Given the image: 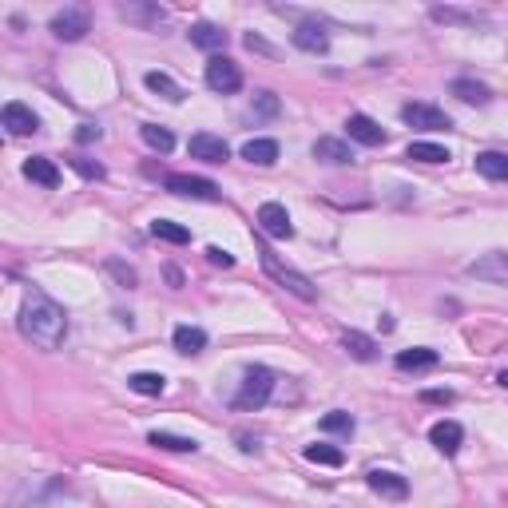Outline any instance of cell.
<instances>
[{
    "mask_svg": "<svg viewBox=\"0 0 508 508\" xmlns=\"http://www.w3.org/2000/svg\"><path fill=\"white\" fill-rule=\"evenodd\" d=\"M72 168H76L80 175H84V179H104V168H99V163H91V159H72Z\"/></svg>",
    "mask_w": 508,
    "mask_h": 508,
    "instance_id": "35",
    "label": "cell"
},
{
    "mask_svg": "<svg viewBox=\"0 0 508 508\" xmlns=\"http://www.w3.org/2000/svg\"><path fill=\"white\" fill-rule=\"evenodd\" d=\"M91 29V13L88 8H64V13H56L52 16V32L60 36V40H80Z\"/></svg>",
    "mask_w": 508,
    "mask_h": 508,
    "instance_id": "7",
    "label": "cell"
},
{
    "mask_svg": "<svg viewBox=\"0 0 508 508\" xmlns=\"http://www.w3.org/2000/svg\"><path fill=\"white\" fill-rule=\"evenodd\" d=\"M469 274L480 282H496V286H508V251H493L477 263H469Z\"/></svg>",
    "mask_w": 508,
    "mask_h": 508,
    "instance_id": "9",
    "label": "cell"
},
{
    "mask_svg": "<svg viewBox=\"0 0 508 508\" xmlns=\"http://www.w3.org/2000/svg\"><path fill=\"white\" fill-rule=\"evenodd\" d=\"M409 159H418V163H449L452 155H449V147H441V143H425V140H418V143H409Z\"/></svg>",
    "mask_w": 508,
    "mask_h": 508,
    "instance_id": "24",
    "label": "cell"
},
{
    "mask_svg": "<svg viewBox=\"0 0 508 508\" xmlns=\"http://www.w3.org/2000/svg\"><path fill=\"white\" fill-rule=\"evenodd\" d=\"M238 449H243V452H258V441L246 437V433H238Z\"/></svg>",
    "mask_w": 508,
    "mask_h": 508,
    "instance_id": "39",
    "label": "cell"
},
{
    "mask_svg": "<svg viewBox=\"0 0 508 508\" xmlns=\"http://www.w3.org/2000/svg\"><path fill=\"white\" fill-rule=\"evenodd\" d=\"M243 159L246 163H258V168H271V163H279V143H274V140H251V143H243Z\"/></svg>",
    "mask_w": 508,
    "mask_h": 508,
    "instance_id": "20",
    "label": "cell"
},
{
    "mask_svg": "<svg viewBox=\"0 0 508 508\" xmlns=\"http://www.w3.org/2000/svg\"><path fill=\"white\" fill-rule=\"evenodd\" d=\"M429 441L433 445H437L441 452H445V457H452V452L461 449V441H465V429H461L457 421H437L429 429Z\"/></svg>",
    "mask_w": 508,
    "mask_h": 508,
    "instance_id": "16",
    "label": "cell"
},
{
    "mask_svg": "<svg viewBox=\"0 0 508 508\" xmlns=\"http://www.w3.org/2000/svg\"><path fill=\"white\" fill-rule=\"evenodd\" d=\"M294 44H298L302 52H326L330 48V36H326V29L322 24H298V32H294Z\"/></svg>",
    "mask_w": 508,
    "mask_h": 508,
    "instance_id": "18",
    "label": "cell"
},
{
    "mask_svg": "<svg viewBox=\"0 0 508 508\" xmlns=\"http://www.w3.org/2000/svg\"><path fill=\"white\" fill-rule=\"evenodd\" d=\"M258 258H263V271L271 274V279L279 282L282 290H290L294 298H302V302H314V298H318V290H314V282L306 279V274H302V271H294V266H286L282 258L274 254L266 243H258Z\"/></svg>",
    "mask_w": 508,
    "mask_h": 508,
    "instance_id": "2",
    "label": "cell"
},
{
    "mask_svg": "<svg viewBox=\"0 0 508 508\" xmlns=\"http://www.w3.org/2000/svg\"><path fill=\"white\" fill-rule=\"evenodd\" d=\"M254 112L258 116H274V112H279V96H274V91H258V96H254Z\"/></svg>",
    "mask_w": 508,
    "mask_h": 508,
    "instance_id": "34",
    "label": "cell"
},
{
    "mask_svg": "<svg viewBox=\"0 0 508 508\" xmlns=\"http://www.w3.org/2000/svg\"><path fill=\"white\" fill-rule=\"evenodd\" d=\"M306 461H314V465H330V469H338L341 461H346V452L334 449V445H306Z\"/></svg>",
    "mask_w": 508,
    "mask_h": 508,
    "instance_id": "32",
    "label": "cell"
},
{
    "mask_svg": "<svg viewBox=\"0 0 508 508\" xmlns=\"http://www.w3.org/2000/svg\"><path fill=\"white\" fill-rule=\"evenodd\" d=\"M143 84L151 88V91H159L163 99H171V104H179V99H183V88L175 84V80L168 76V72H147V76H143Z\"/></svg>",
    "mask_w": 508,
    "mask_h": 508,
    "instance_id": "27",
    "label": "cell"
},
{
    "mask_svg": "<svg viewBox=\"0 0 508 508\" xmlns=\"http://www.w3.org/2000/svg\"><path fill=\"white\" fill-rule=\"evenodd\" d=\"M207 88L230 96V91L243 88V68H238L235 60H227V56H211L207 60Z\"/></svg>",
    "mask_w": 508,
    "mask_h": 508,
    "instance_id": "4",
    "label": "cell"
},
{
    "mask_svg": "<svg viewBox=\"0 0 508 508\" xmlns=\"http://www.w3.org/2000/svg\"><path fill=\"white\" fill-rule=\"evenodd\" d=\"M140 135H143V143L151 147V151H159V155H168L175 147V135L168 132V127H159V124H143Z\"/></svg>",
    "mask_w": 508,
    "mask_h": 508,
    "instance_id": "28",
    "label": "cell"
},
{
    "mask_svg": "<svg viewBox=\"0 0 508 508\" xmlns=\"http://www.w3.org/2000/svg\"><path fill=\"white\" fill-rule=\"evenodd\" d=\"M168 191L183 199H202V202H215L219 187L211 179H199V175H168Z\"/></svg>",
    "mask_w": 508,
    "mask_h": 508,
    "instance_id": "6",
    "label": "cell"
},
{
    "mask_svg": "<svg viewBox=\"0 0 508 508\" xmlns=\"http://www.w3.org/2000/svg\"><path fill=\"white\" fill-rule=\"evenodd\" d=\"M191 44L202 52H219V48H227V32L219 29V24H211V21H199V24H191Z\"/></svg>",
    "mask_w": 508,
    "mask_h": 508,
    "instance_id": "15",
    "label": "cell"
},
{
    "mask_svg": "<svg viewBox=\"0 0 508 508\" xmlns=\"http://www.w3.org/2000/svg\"><path fill=\"white\" fill-rule=\"evenodd\" d=\"M258 230L271 238H294V223H290L282 202H263V207H258Z\"/></svg>",
    "mask_w": 508,
    "mask_h": 508,
    "instance_id": "8",
    "label": "cell"
},
{
    "mask_svg": "<svg viewBox=\"0 0 508 508\" xmlns=\"http://www.w3.org/2000/svg\"><path fill=\"white\" fill-rule=\"evenodd\" d=\"M437 366V349H425V346H418V349H401L397 354V369H405V374H418V369H433Z\"/></svg>",
    "mask_w": 508,
    "mask_h": 508,
    "instance_id": "21",
    "label": "cell"
},
{
    "mask_svg": "<svg viewBox=\"0 0 508 508\" xmlns=\"http://www.w3.org/2000/svg\"><path fill=\"white\" fill-rule=\"evenodd\" d=\"M341 346H346V354H349V357H357V362H374V357H377L374 338L357 334V330H346V338H341Z\"/></svg>",
    "mask_w": 508,
    "mask_h": 508,
    "instance_id": "23",
    "label": "cell"
},
{
    "mask_svg": "<svg viewBox=\"0 0 508 508\" xmlns=\"http://www.w3.org/2000/svg\"><path fill=\"white\" fill-rule=\"evenodd\" d=\"M346 127H349V140H357V143H366V147H382L385 143V127L374 124L369 116H349Z\"/></svg>",
    "mask_w": 508,
    "mask_h": 508,
    "instance_id": "13",
    "label": "cell"
},
{
    "mask_svg": "<svg viewBox=\"0 0 508 508\" xmlns=\"http://www.w3.org/2000/svg\"><path fill=\"white\" fill-rule=\"evenodd\" d=\"M477 171L493 183H504L508 179V155L504 151H480L477 155Z\"/></svg>",
    "mask_w": 508,
    "mask_h": 508,
    "instance_id": "19",
    "label": "cell"
},
{
    "mask_svg": "<svg viewBox=\"0 0 508 508\" xmlns=\"http://www.w3.org/2000/svg\"><path fill=\"white\" fill-rule=\"evenodd\" d=\"M127 385H132L135 393H143V397H159L163 385H168V377L163 374H132L127 377Z\"/></svg>",
    "mask_w": 508,
    "mask_h": 508,
    "instance_id": "30",
    "label": "cell"
},
{
    "mask_svg": "<svg viewBox=\"0 0 508 508\" xmlns=\"http://www.w3.org/2000/svg\"><path fill=\"white\" fill-rule=\"evenodd\" d=\"M401 119L409 127H421V132H449V127H452V119L441 112V108H433V104H405Z\"/></svg>",
    "mask_w": 508,
    "mask_h": 508,
    "instance_id": "5",
    "label": "cell"
},
{
    "mask_svg": "<svg viewBox=\"0 0 508 508\" xmlns=\"http://www.w3.org/2000/svg\"><path fill=\"white\" fill-rule=\"evenodd\" d=\"M151 235L163 238V243H175V246L191 243V230L179 227V223H171V219H155V223H151Z\"/></svg>",
    "mask_w": 508,
    "mask_h": 508,
    "instance_id": "29",
    "label": "cell"
},
{
    "mask_svg": "<svg viewBox=\"0 0 508 508\" xmlns=\"http://www.w3.org/2000/svg\"><path fill=\"white\" fill-rule=\"evenodd\" d=\"M366 485L374 488L377 496H385V501H405V496H409V480L397 477V473H385V469L366 473Z\"/></svg>",
    "mask_w": 508,
    "mask_h": 508,
    "instance_id": "10",
    "label": "cell"
},
{
    "mask_svg": "<svg viewBox=\"0 0 508 508\" xmlns=\"http://www.w3.org/2000/svg\"><path fill=\"white\" fill-rule=\"evenodd\" d=\"M496 382H501V385H504V390H508V369H501V377H496Z\"/></svg>",
    "mask_w": 508,
    "mask_h": 508,
    "instance_id": "40",
    "label": "cell"
},
{
    "mask_svg": "<svg viewBox=\"0 0 508 508\" xmlns=\"http://www.w3.org/2000/svg\"><path fill=\"white\" fill-rule=\"evenodd\" d=\"M314 159L334 163V168H341V163H354V151H349V143H346V140H334V135H322V140L314 143Z\"/></svg>",
    "mask_w": 508,
    "mask_h": 508,
    "instance_id": "14",
    "label": "cell"
},
{
    "mask_svg": "<svg viewBox=\"0 0 508 508\" xmlns=\"http://www.w3.org/2000/svg\"><path fill=\"white\" fill-rule=\"evenodd\" d=\"M202 346H207V334L199 326H175V349L179 354H199Z\"/></svg>",
    "mask_w": 508,
    "mask_h": 508,
    "instance_id": "26",
    "label": "cell"
},
{
    "mask_svg": "<svg viewBox=\"0 0 508 508\" xmlns=\"http://www.w3.org/2000/svg\"><path fill=\"white\" fill-rule=\"evenodd\" d=\"M24 175H29L32 183H40V187H60L56 163L44 159V155H32V159H24Z\"/></svg>",
    "mask_w": 508,
    "mask_h": 508,
    "instance_id": "17",
    "label": "cell"
},
{
    "mask_svg": "<svg viewBox=\"0 0 508 508\" xmlns=\"http://www.w3.org/2000/svg\"><path fill=\"white\" fill-rule=\"evenodd\" d=\"M452 96L457 99H465V104H477V108H485L488 99V88L485 84H477V80H452Z\"/></svg>",
    "mask_w": 508,
    "mask_h": 508,
    "instance_id": "25",
    "label": "cell"
},
{
    "mask_svg": "<svg viewBox=\"0 0 508 508\" xmlns=\"http://www.w3.org/2000/svg\"><path fill=\"white\" fill-rule=\"evenodd\" d=\"M155 449H168V452H199V441L195 437H179V433H163V429H155L151 437Z\"/></svg>",
    "mask_w": 508,
    "mask_h": 508,
    "instance_id": "22",
    "label": "cell"
},
{
    "mask_svg": "<svg viewBox=\"0 0 508 508\" xmlns=\"http://www.w3.org/2000/svg\"><path fill=\"white\" fill-rule=\"evenodd\" d=\"M429 16L441 24H465V29H477L480 24L477 13H461V8H429Z\"/></svg>",
    "mask_w": 508,
    "mask_h": 508,
    "instance_id": "31",
    "label": "cell"
},
{
    "mask_svg": "<svg viewBox=\"0 0 508 508\" xmlns=\"http://www.w3.org/2000/svg\"><path fill=\"white\" fill-rule=\"evenodd\" d=\"M0 124H4L8 135H32L36 127H40V119H36V112L29 104H4V116H0Z\"/></svg>",
    "mask_w": 508,
    "mask_h": 508,
    "instance_id": "11",
    "label": "cell"
},
{
    "mask_svg": "<svg viewBox=\"0 0 508 508\" xmlns=\"http://www.w3.org/2000/svg\"><path fill=\"white\" fill-rule=\"evenodd\" d=\"M191 159H202V163H227L230 159V147L219 140V135H207V132H199V135H191Z\"/></svg>",
    "mask_w": 508,
    "mask_h": 508,
    "instance_id": "12",
    "label": "cell"
},
{
    "mask_svg": "<svg viewBox=\"0 0 508 508\" xmlns=\"http://www.w3.org/2000/svg\"><path fill=\"white\" fill-rule=\"evenodd\" d=\"M207 263L211 266H223V271H227V266H235V254L223 251V246H207Z\"/></svg>",
    "mask_w": 508,
    "mask_h": 508,
    "instance_id": "36",
    "label": "cell"
},
{
    "mask_svg": "<svg viewBox=\"0 0 508 508\" xmlns=\"http://www.w3.org/2000/svg\"><path fill=\"white\" fill-rule=\"evenodd\" d=\"M76 140H80V143H91V140H99V127H91V124H80Z\"/></svg>",
    "mask_w": 508,
    "mask_h": 508,
    "instance_id": "38",
    "label": "cell"
},
{
    "mask_svg": "<svg viewBox=\"0 0 508 508\" xmlns=\"http://www.w3.org/2000/svg\"><path fill=\"white\" fill-rule=\"evenodd\" d=\"M421 401H429V405H449V401H452V393H449V390H425V393H421Z\"/></svg>",
    "mask_w": 508,
    "mask_h": 508,
    "instance_id": "37",
    "label": "cell"
},
{
    "mask_svg": "<svg viewBox=\"0 0 508 508\" xmlns=\"http://www.w3.org/2000/svg\"><path fill=\"white\" fill-rule=\"evenodd\" d=\"M274 393V374L266 366H251L243 374V390L235 393V409H263Z\"/></svg>",
    "mask_w": 508,
    "mask_h": 508,
    "instance_id": "3",
    "label": "cell"
},
{
    "mask_svg": "<svg viewBox=\"0 0 508 508\" xmlns=\"http://www.w3.org/2000/svg\"><path fill=\"white\" fill-rule=\"evenodd\" d=\"M322 433H341V437H349V433H354V418L341 409L326 413V418H322Z\"/></svg>",
    "mask_w": 508,
    "mask_h": 508,
    "instance_id": "33",
    "label": "cell"
},
{
    "mask_svg": "<svg viewBox=\"0 0 508 508\" xmlns=\"http://www.w3.org/2000/svg\"><path fill=\"white\" fill-rule=\"evenodd\" d=\"M16 326H21V334L29 338L32 346H40V349H60L64 338H68V314H64V306H56L48 294L32 290V294H24Z\"/></svg>",
    "mask_w": 508,
    "mask_h": 508,
    "instance_id": "1",
    "label": "cell"
}]
</instances>
